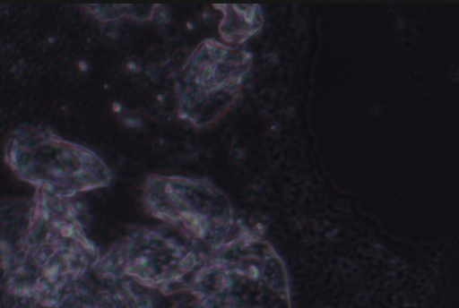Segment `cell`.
Wrapping results in <instances>:
<instances>
[{"instance_id":"6da1fadb","label":"cell","mask_w":459,"mask_h":308,"mask_svg":"<svg viewBox=\"0 0 459 308\" xmlns=\"http://www.w3.org/2000/svg\"><path fill=\"white\" fill-rule=\"evenodd\" d=\"M251 55L214 38L201 41L179 73V116L196 127L220 120L237 102L251 67Z\"/></svg>"},{"instance_id":"7a4b0ae2","label":"cell","mask_w":459,"mask_h":308,"mask_svg":"<svg viewBox=\"0 0 459 308\" xmlns=\"http://www.w3.org/2000/svg\"><path fill=\"white\" fill-rule=\"evenodd\" d=\"M143 198L153 215L204 241L220 237L231 220L227 197L204 179L153 175Z\"/></svg>"},{"instance_id":"3957f363","label":"cell","mask_w":459,"mask_h":308,"mask_svg":"<svg viewBox=\"0 0 459 308\" xmlns=\"http://www.w3.org/2000/svg\"><path fill=\"white\" fill-rule=\"evenodd\" d=\"M218 7L223 13L219 31L228 43H242L255 34L263 23L257 4H220Z\"/></svg>"}]
</instances>
